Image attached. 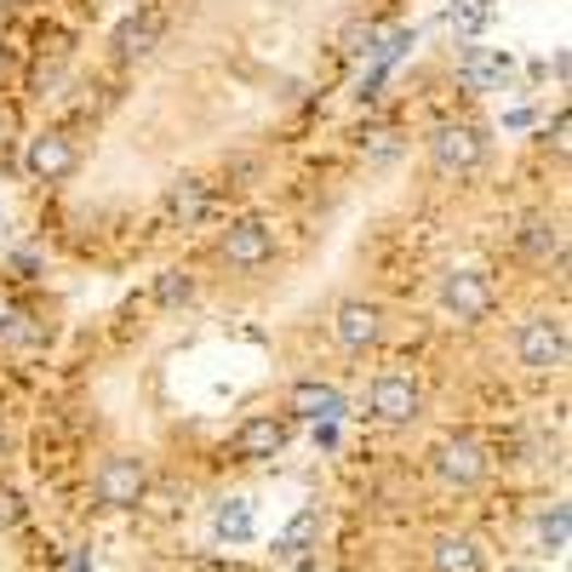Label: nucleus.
<instances>
[{"label":"nucleus","mask_w":572,"mask_h":572,"mask_svg":"<svg viewBox=\"0 0 572 572\" xmlns=\"http://www.w3.org/2000/svg\"><path fill=\"white\" fill-rule=\"evenodd\" d=\"M567 320L561 315H527L515 327V355H521V366L527 372H556V366H567Z\"/></svg>","instance_id":"obj_1"},{"label":"nucleus","mask_w":572,"mask_h":572,"mask_svg":"<svg viewBox=\"0 0 572 572\" xmlns=\"http://www.w3.org/2000/svg\"><path fill=\"white\" fill-rule=\"evenodd\" d=\"M143 492H149V469H143V458H132V453H109L104 464H97L92 499L104 504V510H138Z\"/></svg>","instance_id":"obj_2"},{"label":"nucleus","mask_w":572,"mask_h":572,"mask_svg":"<svg viewBox=\"0 0 572 572\" xmlns=\"http://www.w3.org/2000/svg\"><path fill=\"white\" fill-rule=\"evenodd\" d=\"M481 155H487V132L469 127V120H446V127L430 132V161H435V172H446V178L476 172Z\"/></svg>","instance_id":"obj_3"},{"label":"nucleus","mask_w":572,"mask_h":572,"mask_svg":"<svg viewBox=\"0 0 572 572\" xmlns=\"http://www.w3.org/2000/svg\"><path fill=\"white\" fill-rule=\"evenodd\" d=\"M430 464H435V476H441L446 487H481L487 469H492L487 446H481L476 435H446V441H435Z\"/></svg>","instance_id":"obj_4"},{"label":"nucleus","mask_w":572,"mask_h":572,"mask_svg":"<svg viewBox=\"0 0 572 572\" xmlns=\"http://www.w3.org/2000/svg\"><path fill=\"white\" fill-rule=\"evenodd\" d=\"M366 407H372V418L378 424H412L418 412H424V389H418L407 372H378L372 378V395H366Z\"/></svg>","instance_id":"obj_5"},{"label":"nucleus","mask_w":572,"mask_h":572,"mask_svg":"<svg viewBox=\"0 0 572 572\" xmlns=\"http://www.w3.org/2000/svg\"><path fill=\"white\" fill-rule=\"evenodd\" d=\"M492 281L481 276V269H446L441 276V310L458 315V320H487L492 315Z\"/></svg>","instance_id":"obj_6"},{"label":"nucleus","mask_w":572,"mask_h":572,"mask_svg":"<svg viewBox=\"0 0 572 572\" xmlns=\"http://www.w3.org/2000/svg\"><path fill=\"white\" fill-rule=\"evenodd\" d=\"M218 258L235 264V269H258V264L276 258V230H269V223H258V218H241V223H230V230H223Z\"/></svg>","instance_id":"obj_7"},{"label":"nucleus","mask_w":572,"mask_h":572,"mask_svg":"<svg viewBox=\"0 0 572 572\" xmlns=\"http://www.w3.org/2000/svg\"><path fill=\"white\" fill-rule=\"evenodd\" d=\"M332 332H338V343H343L350 355H366L372 343L384 338V310L372 304V297H350V304H338Z\"/></svg>","instance_id":"obj_8"},{"label":"nucleus","mask_w":572,"mask_h":572,"mask_svg":"<svg viewBox=\"0 0 572 572\" xmlns=\"http://www.w3.org/2000/svg\"><path fill=\"white\" fill-rule=\"evenodd\" d=\"M287 412L310 418V424H338V418L350 412V401H343V389L327 384V378H297L287 389Z\"/></svg>","instance_id":"obj_9"},{"label":"nucleus","mask_w":572,"mask_h":572,"mask_svg":"<svg viewBox=\"0 0 572 572\" xmlns=\"http://www.w3.org/2000/svg\"><path fill=\"white\" fill-rule=\"evenodd\" d=\"M287 418L281 412H253V418H246V424L235 430V458H246V464H258V458H276L281 453V446H287Z\"/></svg>","instance_id":"obj_10"},{"label":"nucleus","mask_w":572,"mask_h":572,"mask_svg":"<svg viewBox=\"0 0 572 572\" xmlns=\"http://www.w3.org/2000/svg\"><path fill=\"white\" fill-rule=\"evenodd\" d=\"M74 161H81V155H74V138H69V132H40V138L30 143V155H23V166H30L40 184L69 178Z\"/></svg>","instance_id":"obj_11"},{"label":"nucleus","mask_w":572,"mask_h":572,"mask_svg":"<svg viewBox=\"0 0 572 572\" xmlns=\"http://www.w3.org/2000/svg\"><path fill=\"white\" fill-rule=\"evenodd\" d=\"M458 74L476 92H499V86H510V74H515V58L504 52V46H469L464 52V63H458Z\"/></svg>","instance_id":"obj_12"},{"label":"nucleus","mask_w":572,"mask_h":572,"mask_svg":"<svg viewBox=\"0 0 572 572\" xmlns=\"http://www.w3.org/2000/svg\"><path fill=\"white\" fill-rule=\"evenodd\" d=\"M515 246H521V253H527L533 264H550V258H561L567 235H561V223H556L550 212H533V218H521V230H515Z\"/></svg>","instance_id":"obj_13"},{"label":"nucleus","mask_w":572,"mask_h":572,"mask_svg":"<svg viewBox=\"0 0 572 572\" xmlns=\"http://www.w3.org/2000/svg\"><path fill=\"white\" fill-rule=\"evenodd\" d=\"M161 35H166V17H161V12H132V17L115 30V52H120V58H149V52L161 46Z\"/></svg>","instance_id":"obj_14"},{"label":"nucleus","mask_w":572,"mask_h":572,"mask_svg":"<svg viewBox=\"0 0 572 572\" xmlns=\"http://www.w3.org/2000/svg\"><path fill=\"white\" fill-rule=\"evenodd\" d=\"M430 567H435V572H487V556H481L476 538L441 533V538L430 544Z\"/></svg>","instance_id":"obj_15"},{"label":"nucleus","mask_w":572,"mask_h":572,"mask_svg":"<svg viewBox=\"0 0 572 572\" xmlns=\"http://www.w3.org/2000/svg\"><path fill=\"white\" fill-rule=\"evenodd\" d=\"M253 533H258V515H253V504H246V499H223L212 510V538L218 544H246Z\"/></svg>","instance_id":"obj_16"},{"label":"nucleus","mask_w":572,"mask_h":572,"mask_svg":"<svg viewBox=\"0 0 572 572\" xmlns=\"http://www.w3.org/2000/svg\"><path fill=\"white\" fill-rule=\"evenodd\" d=\"M207 207H212V184L207 178H184V184H172V195H166V212L178 223H201Z\"/></svg>","instance_id":"obj_17"},{"label":"nucleus","mask_w":572,"mask_h":572,"mask_svg":"<svg viewBox=\"0 0 572 572\" xmlns=\"http://www.w3.org/2000/svg\"><path fill=\"white\" fill-rule=\"evenodd\" d=\"M487 23H492V0H453V7H446V30L464 35V40L487 35Z\"/></svg>","instance_id":"obj_18"},{"label":"nucleus","mask_w":572,"mask_h":572,"mask_svg":"<svg viewBox=\"0 0 572 572\" xmlns=\"http://www.w3.org/2000/svg\"><path fill=\"white\" fill-rule=\"evenodd\" d=\"M189 297H195V276H189V269H161V276H155V304L161 310H184Z\"/></svg>","instance_id":"obj_19"},{"label":"nucleus","mask_w":572,"mask_h":572,"mask_svg":"<svg viewBox=\"0 0 572 572\" xmlns=\"http://www.w3.org/2000/svg\"><path fill=\"white\" fill-rule=\"evenodd\" d=\"M315 533H320V515L304 510V515H292V521H287V533L276 538V550H281V556H304L310 544H315Z\"/></svg>","instance_id":"obj_20"},{"label":"nucleus","mask_w":572,"mask_h":572,"mask_svg":"<svg viewBox=\"0 0 572 572\" xmlns=\"http://www.w3.org/2000/svg\"><path fill=\"white\" fill-rule=\"evenodd\" d=\"M567 527H572V510L567 504H550L538 521V538H544V550L550 556H567Z\"/></svg>","instance_id":"obj_21"},{"label":"nucleus","mask_w":572,"mask_h":572,"mask_svg":"<svg viewBox=\"0 0 572 572\" xmlns=\"http://www.w3.org/2000/svg\"><path fill=\"white\" fill-rule=\"evenodd\" d=\"M412 46H418V35L412 30H395V35H384V46H378V52H372V69H395V63H401L407 52H412Z\"/></svg>","instance_id":"obj_22"},{"label":"nucleus","mask_w":572,"mask_h":572,"mask_svg":"<svg viewBox=\"0 0 572 572\" xmlns=\"http://www.w3.org/2000/svg\"><path fill=\"white\" fill-rule=\"evenodd\" d=\"M343 52L372 58V52H378V30H372V23H350V30H343Z\"/></svg>","instance_id":"obj_23"},{"label":"nucleus","mask_w":572,"mask_h":572,"mask_svg":"<svg viewBox=\"0 0 572 572\" xmlns=\"http://www.w3.org/2000/svg\"><path fill=\"white\" fill-rule=\"evenodd\" d=\"M361 149H366V161H395V155H401V132L384 127V132H372Z\"/></svg>","instance_id":"obj_24"},{"label":"nucleus","mask_w":572,"mask_h":572,"mask_svg":"<svg viewBox=\"0 0 572 572\" xmlns=\"http://www.w3.org/2000/svg\"><path fill=\"white\" fill-rule=\"evenodd\" d=\"M17 521H23V499H17L12 487H0V533H12Z\"/></svg>","instance_id":"obj_25"},{"label":"nucleus","mask_w":572,"mask_h":572,"mask_svg":"<svg viewBox=\"0 0 572 572\" xmlns=\"http://www.w3.org/2000/svg\"><path fill=\"white\" fill-rule=\"evenodd\" d=\"M143 504L155 510V515H172V510H178V487H155V492H143Z\"/></svg>","instance_id":"obj_26"},{"label":"nucleus","mask_w":572,"mask_h":572,"mask_svg":"<svg viewBox=\"0 0 572 572\" xmlns=\"http://www.w3.org/2000/svg\"><path fill=\"white\" fill-rule=\"evenodd\" d=\"M7 264H12V276H23V281H35V276H40V253H12Z\"/></svg>","instance_id":"obj_27"},{"label":"nucleus","mask_w":572,"mask_h":572,"mask_svg":"<svg viewBox=\"0 0 572 572\" xmlns=\"http://www.w3.org/2000/svg\"><path fill=\"white\" fill-rule=\"evenodd\" d=\"M550 143H556V149H561V155H567V109H561V115L550 120Z\"/></svg>","instance_id":"obj_28"},{"label":"nucleus","mask_w":572,"mask_h":572,"mask_svg":"<svg viewBox=\"0 0 572 572\" xmlns=\"http://www.w3.org/2000/svg\"><path fill=\"white\" fill-rule=\"evenodd\" d=\"M504 127H510V132H521V127H533V109H510V115H504Z\"/></svg>","instance_id":"obj_29"},{"label":"nucleus","mask_w":572,"mask_h":572,"mask_svg":"<svg viewBox=\"0 0 572 572\" xmlns=\"http://www.w3.org/2000/svg\"><path fill=\"white\" fill-rule=\"evenodd\" d=\"M315 441L320 446H338V424H315Z\"/></svg>","instance_id":"obj_30"},{"label":"nucleus","mask_w":572,"mask_h":572,"mask_svg":"<svg viewBox=\"0 0 572 572\" xmlns=\"http://www.w3.org/2000/svg\"><path fill=\"white\" fill-rule=\"evenodd\" d=\"M69 572H92V550H74L69 556Z\"/></svg>","instance_id":"obj_31"},{"label":"nucleus","mask_w":572,"mask_h":572,"mask_svg":"<svg viewBox=\"0 0 572 572\" xmlns=\"http://www.w3.org/2000/svg\"><path fill=\"white\" fill-rule=\"evenodd\" d=\"M12 315H17V310H12V297H7V292H0V332H7V327H12Z\"/></svg>","instance_id":"obj_32"},{"label":"nucleus","mask_w":572,"mask_h":572,"mask_svg":"<svg viewBox=\"0 0 572 572\" xmlns=\"http://www.w3.org/2000/svg\"><path fill=\"white\" fill-rule=\"evenodd\" d=\"M7 138H12V115H7V109H0V143H7Z\"/></svg>","instance_id":"obj_33"},{"label":"nucleus","mask_w":572,"mask_h":572,"mask_svg":"<svg viewBox=\"0 0 572 572\" xmlns=\"http://www.w3.org/2000/svg\"><path fill=\"white\" fill-rule=\"evenodd\" d=\"M0 458H7V424H0Z\"/></svg>","instance_id":"obj_34"},{"label":"nucleus","mask_w":572,"mask_h":572,"mask_svg":"<svg viewBox=\"0 0 572 572\" xmlns=\"http://www.w3.org/2000/svg\"><path fill=\"white\" fill-rule=\"evenodd\" d=\"M0 69H7V46H0Z\"/></svg>","instance_id":"obj_35"},{"label":"nucleus","mask_w":572,"mask_h":572,"mask_svg":"<svg viewBox=\"0 0 572 572\" xmlns=\"http://www.w3.org/2000/svg\"><path fill=\"white\" fill-rule=\"evenodd\" d=\"M515 572H527V567H515Z\"/></svg>","instance_id":"obj_36"}]
</instances>
